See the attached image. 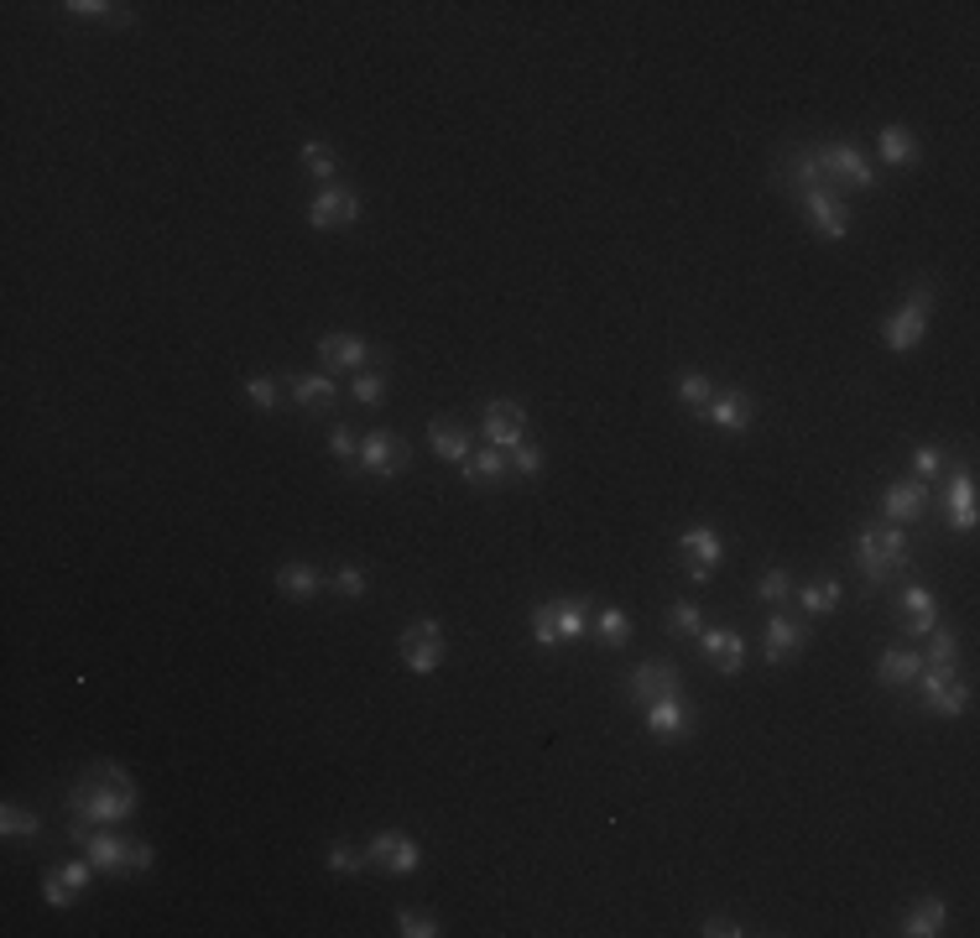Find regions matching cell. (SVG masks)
Listing matches in <instances>:
<instances>
[{
	"label": "cell",
	"instance_id": "40",
	"mask_svg": "<svg viewBox=\"0 0 980 938\" xmlns=\"http://www.w3.org/2000/svg\"><path fill=\"white\" fill-rule=\"evenodd\" d=\"M396 934L402 938H433L438 934V918H433V912H417V907H402V912H396Z\"/></svg>",
	"mask_w": 980,
	"mask_h": 938
},
{
	"label": "cell",
	"instance_id": "33",
	"mask_svg": "<svg viewBox=\"0 0 980 938\" xmlns=\"http://www.w3.org/2000/svg\"><path fill=\"white\" fill-rule=\"evenodd\" d=\"M553 605V626H558V642H579L589 632L585 599H548Z\"/></svg>",
	"mask_w": 980,
	"mask_h": 938
},
{
	"label": "cell",
	"instance_id": "17",
	"mask_svg": "<svg viewBox=\"0 0 980 938\" xmlns=\"http://www.w3.org/2000/svg\"><path fill=\"white\" fill-rule=\"evenodd\" d=\"M319 360L334 365V371H365L371 360H381V350L365 344L361 334H324V340H319Z\"/></svg>",
	"mask_w": 980,
	"mask_h": 938
},
{
	"label": "cell",
	"instance_id": "20",
	"mask_svg": "<svg viewBox=\"0 0 980 938\" xmlns=\"http://www.w3.org/2000/svg\"><path fill=\"white\" fill-rule=\"evenodd\" d=\"M89 876H94L89 855H84V860H69V866H58L48 881H42V902H48V907H73L79 897H84Z\"/></svg>",
	"mask_w": 980,
	"mask_h": 938
},
{
	"label": "cell",
	"instance_id": "14",
	"mask_svg": "<svg viewBox=\"0 0 980 938\" xmlns=\"http://www.w3.org/2000/svg\"><path fill=\"white\" fill-rule=\"evenodd\" d=\"M641 725L653 740H688L694 735V715H688L684 694H668V699H653L641 709Z\"/></svg>",
	"mask_w": 980,
	"mask_h": 938
},
{
	"label": "cell",
	"instance_id": "43",
	"mask_svg": "<svg viewBox=\"0 0 980 938\" xmlns=\"http://www.w3.org/2000/svg\"><path fill=\"white\" fill-rule=\"evenodd\" d=\"M788 595H792V579L782 574V568H767V574L757 579V599H761V605H782Z\"/></svg>",
	"mask_w": 980,
	"mask_h": 938
},
{
	"label": "cell",
	"instance_id": "24",
	"mask_svg": "<svg viewBox=\"0 0 980 938\" xmlns=\"http://www.w3.org/2000/svg\"><path fill=\"white\" fill-rule=\"evenodd\" d=\"M897 611H902V621H908L912 636L939 632V611H933V595L923 589V584H908V589L897 595Z\"/></svg>",
	"mask_w": 980,
	"mask_h": 938
},
{
	"label": "cell",
	"instance_id": "29",
	"mask_svg": "<svg viewBox=\"0 0 980 938\" xmlns=\"http://www.w3.org/2000/svg\"><path fill=\"white\" fill-rule=\"evenodd\" d=\"M459 470H465L469 485H501V480L512 475V454H506V448H491V444H485L481 454H469Z\"/></svg>",
	"mask_w": 980,
	"mask_h": 938
},
{
	"label": "cell",
	"instance_id": "36",
	"mask_svg": "<svg viewBox=\"0 0 980 938\" xmlns=\"http://www.w3.org/2000/svg\"><path fill=\"white\" fill-rule=\"evenodd\" d=\"M69 11L79 21H115V27H131V6H104V0H69Z\"/></svg>",
	"mask_w": 980,
	"mask_h": 938
},
{
	"label": "cell",
	"instance_id": "7",
	"mask_svg": "<svg viewBox=\"0 0 980 938\" xmlns=\"http://www.w3.org/2000/svg\"><path fill=\"white\" fill-rule=\"evenodd\" d=\"M798 204H804V214H809V224H814V235L819 240H845L850 235V209H845V199L829 183L798 193Z\"/></svg>",
	"mask_w": 980,
	"mask_h": 938
},
{
	"label": "cell",
	"instance_id": "21",
	"mask_svg": "<svg viewBox=\"0 0 980 938\" xmlns=\"http://www.w3.org/2000/svg\"><path fill=\"white\" fill-rule=\"evenodd\" d=\"M428 448L444 464H465L469 454H475V448H469V427L454 423V417H433L428 423Z\"/></svg>",
	"mask_w": 980,
	"mask_h": 938
},
{
	"label": "cell",
	"instance_id": "32",
	"mask_svg": "<svg viewBox=\"0 0 980 938\" xmlns=\"http://www.w3.org/2000/svg\"><path fill=\"white\" fill-rule=\"evenodd\" d=\"M840 595H845L840 579H814V584H804L792 599H798L809 615H835V611H840Z\"/></svg>",
	"mask_w": 980,
	"mask_h": 938
},
{
	"label": "cell",
	"instance_id": "28",
	"mask_svg": "<svg viewBox=\"0 0 980 938\" xmlns=\"http://www.w3.org/2000/svg\"><path fill=\"white\" fill-rule=\"evenodd\" d=\"M877 152H881V162H887V168H912V162H918V137H912L902 120H892V125H881Z\"/></svg>",
	"mask_w": 980,
	"mask_h": 938
},
{
	"label": "cell",
	"instance_id": "35",
	"mask_svg": "<svg viewBox=\"0 0 980 938\" xmlns=\"http://www.w3.org/2000/svg\"><path fill=\"white\" fill-rule=\"evenodd\" d=\"M0 835L6 839H37L42 835V819L27 814V808H17V803H6V808H0Z\"/></svg>",
	"mask_w": 980,
	"mask_h": 938
},
{
	"label": "cell",
	"instance_id": "22",
	"mask_svg": "<svg viewBox=\"0 0 980 938\" xmlns=\"http://www.w3.org/2000/svg\"><path fill=\"white\" fill-rule=\"evenodd\" d=\"M709 427H720V433H746L751 427V396L746 392H715L709 396Z\"/></svg>",
	"mask_w": 980,
	"mask_h": 938
},
{
	"label": "cell",
	"instance_id": "44",
	"mask_svg": "<svg viewBox=\"0 0 980 938\" xmlns=\"http://www.w3.org/2000/svg\"><path fill=\"white\" fill-rule=\"evenodd\" d=\"M933 642H929V657L923 663L929 667H954V657H960V636L954 632H929Z\"/></svg>",
	"mask_w": 980,
	"mask_h": 938
},
{
	"label": "cell",
	"instance_id": "27",
	"mask_svg": "<svg viewBox=\"0 0 980 938\" xmlns=\"http://www.w3.org/2000/svg\"><path fill=\"white\" fill-rule=\"evenodd\" d=\"M276 589L287 599H297V605H309L313 595H324V574L313 563H282L276 568Z\"/></svg>",
	"mask_w": 980,
	"mask_h": 938
},
{
	"label": "cell",
	"instance_id": "15",
	"mask_svg": "<svg viewBox=\"0 0 980 938\" xmlns=\"http://www.w3.org/2000/svg\"><path fill=\"white\" fill-rule=\"evenodd\" d=\"M929 512V480H892L887 491H881V516L902 527V522H918V516Z\"/></svg>",
	"mask_w": 980,
	"mask_h": 938
},
{
	"label": "cell",
	"instance_id": "4",
	"mask_svg": "<svg viewBox=\"0 0 980 938\" xmlns=\"http://www.w3.org/2000/svg\"><path fill=\"white\" fill-rule=\"evenodd\" d=\"M912 688H918V704L929 709V715L939 719H960L964 709H970V683L954 678V667H918V678H912Z\"/></svg>",
	"mask_w": 980,
	"mask_h": 938
},
{
	"label": "cell",
	"instance_id": "25",
	"mask_svg": "<svg viewBox=\"0 0 980 938\" xmlns=\"http://www.w3.org/2000/svg\"><path fill=\"white\" fill-rule=\"evenodd\" d=\"M949 922V907H944V897H918V902L902 912V928L897 934H908V938H933L939 928Z\"/></svg>",
	"mask_w": 980,
	"mask_h": 938
},
{
	"label": "cell",
	"instance_id": "8",
	"mask_svg": "<svg viewBox=\"0 0 980 938\" xmlns=\"http://www.w3.org/2000/svg\"><path fill=\"white\" fill-rule=\"evenodd\" d=\"M365 860L381 866L386 876H413L423 866V850H417V839L407 829H381L371 845H365Z\"/></svg>",
	"mask_w": 980,
	"mask_h": 938
},
{
	"label": "cell",
	"instance_id": "10",
	"mask_svg": "<svg viewBox=\"0 0 980 938\" xmlns=\"http://www.w3.org/2000/svg\"><path fill=\"white\" fill-rule=\"evenodd\" d=\"M678 553H684L688 579L709 584V579H715V568H720V558H725V543H720V532L699 522V527H688L684 537H678Z\"/></svg>",
	"mask_w": 980,
	"mask_h": 938
},
{
	"label": "cell",
	"instance_id": "45",
	"mask_svg": "<svg viewBox=\"0 0 980 938\" xmlns=\"http://www.w3.org/2000/svg\"><path fill=\"white\" fill-rule=\"evenodd\" d=\"M533 647H543V652L564 647V642H558V626H553V605H537L533 611Z\"/></svg>",
	"mask_w": 980,
	"mask_h": 938
},
{
	"label": "cell",
	"instance_id": "5",
	"mask_svg": "<svg viewBox=\"0 0 980 938\" xmlns=\"http://www.w3.org/2000/svg\"><path fill=\"white\" fill-rule=\"evenodd\" d=\"M448 657V642H444V626L433 621V615H423V621H407L402 626V663H407V673H417V678H428V673H438Z\"/></svg>",
	"mask_w": 980,
	"mask_h": 938
},
{
	"label": "cell",
	"instance_id": "31",
	"mask_svg": "<svg viewBox=\"0 0 980 938\" xmlns=\"http://www.w3.org/2000/svg\"><path fill=\"white\" fill-rule=\"evenodd\" d=\"M595 642H600L605 652L632 647V615H626V611H616V605H605V611L595 615Z\"/></svg>",
	"mask_w": 980,
	"mask_h": 938
},
{
	"label": "cell",
	"instance_id": "3",
	"mask_svg": "<svg viewBox=\"0 0 980 938\" xmlns=\"http://www.w3.org/2000/svg\"><path fill=\"white\" fill-rule=\"evenodd\" d=\"M929 307H933V288L929 282H918V288L902 297V307L881 324V340H887L892 355H912V350L923 344V334H929Z\"/></svg>",
	"mask_w": 980,
	"mask_h": 938
},
{
	"label": "cell",
	"instance_id": "26",
	"mask_svg": "<svg viewBox=\"0 0 980 938\" xmlns=\"http://www.w3.org/2000/svg\"><path fill=\"white\" fill-rule=\"evenodd\" d=\"M287 392L303 412H329L340 402V386L329 381V375H287Z\"/></svg>",
	"mask_w": 980,
	"mask_h": 938
},
{
	"label": "cell",
	"instance_id": "19",
	"mask_svg": "<svg viewBox=\"0 0 980 938\" xmlns=\"http://www.w3.org/2000/svg\"><path fill=\"white\" fill-rule=\"evenodd\" d=\"M809 647V626H798L788 615H767V642H761V657L767 663H792L798 652Z\"/></svg>",
	"mask_w": 980,
	"mask_h": 938
},
{
	"label": "cell",
	"instance_id": "38",
	"mask_svg": "<svg viewBox=\"0 0 980 938\" xmlns=\"http://www.w3.org/2000/svg\"><path fill=\"white\" fill-rule=\"evenodd\" d=\"M324 866L334 870V876H355V870H365V850L361 845H350V839H340V845H329Z\"/></svg>",
	"mask_w": 980,
	"mask_h": 938
},
{
	"label": "cell",
	"instance_id": "41",
	"mask_svg": "<svg viewBox=\"0 0 980 938\" xmlns=\"http://www.w3.org/2000/svg\"><path fill=\"white\" fill-rule=\"evenodd\" d=\"M303 168H309L313 178L329 188V178H334V168H340V162H334V152H329L324 141H303Z\"/></svg>",
	"mask_w": 980,
	"mask_h": 938
},
{
	"label": "cell",
	"instance_id": "39",
	"mask_svg": "<svg viewBox=\"0 0 980 938\" xmlns=\"http://www.w3.org/2000/svg\"><path fill=\"white\" fill-rule=\"evenodd\" d=\"M668 632H678V636L705 632V611H699L694 599H678V605H668Z\"/></svg>",
	"mask_w": 980,
	"mask_h": 938
},
{
	"label": "cell",
	"instance_id": "1",
	"mask_svg": "<svg viewBox=\"0 0 980 938\" xmlns=\"http://www.w3.org/2000/svg\"><path fill=\"white\" fill-rule=\"evenodd\" d=\"M137 814V783L131 771L115 767V762H100L89 767L69 793V819L89 824V829H104V824H121Z\"/></svg>",
	"mask_w": 980,
	"mask_h": 938
},
{
	"label": "cell",
	"instance_id": "47",
	"mask_svg": "<svg viewBox=\"0 0 980 938\" xmlns=\"http://www.w3.org/2000/svg\"><path fill=\"white\" fill-rule=\"evenodd\" d=\"M939 470H944V454H939L933 444H918V448H912V480H933Z\"/></svg>",
	"mask_w": 980,
	"mask_h": 938
},
{
	"label": "cell",
	"instance_id": "46",
	"mask_svg": "<svg viewBox=\"0 0 980 938\" xmlns=\"http://www.w3.org/2000/svg\"><path fill=\"white\" fill-rule=\"evenodd\" d=\"M512 470H516L522 480H537V475H543V448L522 438V444L512 448Z\"/></svg>",
	"mask_w": 980,
	"mask_h": 938
},
{
	"label": "cell",
	"instance_id": "30",
	"mask_svg": "<svg viewBox=\"0 0 980 938\" xmlns=\"http://www.w3.org/2000/svg\"><path fill=\"white\" fill-rule=\"evenodd\" d=\"M918 667H923V652H912V647H892V652H881L877 678L887 683V688H908V683L918 678Z\"/></svg>",
	"mask_w": 980,
	"mask_h": 938
},
{
	"label": "cell",
	"instance_id": "34",
	"mask_svg": "<svg viewBox=\"0 0 980 938\" xmlns=\"http://www.w3.org/2000/svg\"><path fill=\"white\" fill-rule=\"evenodd\" d=\"M673 392H678V402H684V407L705 412V407H709V396H715V381H709L705 371H684V375H678V386H673Z\"/></svg>",
	"mask_w": 980,
	"mask_h": 938
},
{
	"label": "cell",
	"instance_id": "51",
	"mask_svg": "<svg viewBox=\"0 0 980 938\" xmlns=\"http://www.w3.org/2000/svg\"><path fill=\"white\" fill-rule=\"evenodd\" d=\"M156 860V850L147 845V839H131V855H125V876H137V870H147Z\"/></svg>",
	"mask_w": 980,
	"mask_h": 938
},
{
	"label": "cell",
	"instance_id": "49",
	"mask_svg": "<svg viewBox=\"0 0 980 938\" xmlns=\"http://www.w3.org/2000/svg\"><path fill=\"white\" fill-rule=\"evenodd\" d=\"M365 584H371V574H365V568H340V574H334V589H340V599H361Z\"/></svg>",
	"mask_w": 980,
	"mask_h": 938
},
{
	"label": "cell",
	"instance_id": "9",
	"mask_svg": "<svg viewBox=\"0 0 980 938\" xmlns=\"http://www.w3.org/2000/svg\"><path fill=\"white\" fill-rule=\"evenodd\" d=\"M361 220V193L355 188H344V183H329L313 193V204H309V224L313 230H350V224Z\"/></svg>",
	"mask_w": 980,
	"mask_h": 938
},
{
	"label": "cell",
	"instance_id": "18",
	"mask_svg": "<svg viewBox=\"0 0 980 938\" xmlns=\"http://www.w3.org/2000/svg\"><path fill=\"white\" fill-rule=\"evenodd\" d=\"M699 647H705V657L715 663V673H725V678L746 667V636L730 632V626H705V632H699Z\"/></svg>",
	"mask_w": 980,
	"mask_h": 938
},
{
	"label": "cell",
	"instance_id": "13",
	"mask_svg": "<svg viewBox=\"0 0 980 938\" xmlns=\"http://www.w3.org/2000/svg\"><path fill=\"white\" fill-rule=\"evenodd\" d=\"M626 694L647 709L653 699H668V694H684V678H678V667L673 663H657V657H647V663H637V673L626 678Z\"/></svg>",
	"mask_w": 980,
	"mask_h": 938
},
{
	"label": "cell",
	"instance_id": "48",
	"mask_svg": "<svg viewBox=\"0 0 980 938\" xmlns=\"http://www.w3.org/2000/svg\"><path fill=\"white\" fill-rule=\"evenodd\" d=\"M329 454H334L340 464H350L355 454H361V438H355V433H350L344 423H334V433H329Z\"/></svg>",
	"mask_w": 980,
	"mask_h": 938
},
{
	"label": "cell",
	"instance_id": "6",
	"mask_svg": "<svg viewBox=\"0 0 980 938\" xmlns=\"http://www.w3.org/2000/svg\"><path fill=\"white\" fill-rule=\"evenodd\" d=\"M819 157V172H825V183H845V188H877V172L866 162L860 147L850 141H829V147H814Z\"/></svg>",
	"mask_w": 980,
	"mask_h": 938
},
{
	"label": "cell",
	"instance_id": "42",
	"mask_svg": "<svg viewBox=\"0 0 980 938\" xmlns=\"http://www.w3.org/2000/svg\"><path fill=\"white\" fill-rule=\"evenodd\" d=\"M241 392L251 396V407H256V412H272V407H276V396H282V392H276L272 375H245Z\"/></svg>",
	"mask_w": 980,
	"mask_h": 938
},
{
	"label": "cell",
	"instance_id": "23",
	"mask_svg": "<svg viewBox=\"0 0 980 938\" xmlns=\"http://www.w3.org/2000/svg\"><path fill=\"white\" fill-rule=\"evenodd\" d=\"M944 512H949V527L954 532H970L976 527V475L970 470H960V475L949 480V491H944Z\"/></svg>",
	"mask_w": 980,
	"mask_h": 938
},
{
	"label": "cell",
	"instance_id": "11",
	"mask_svg": "<svg viewBox=\"0 0 980 938\" xmlns=\"http://www.w3.org/2000/svg\"><path fill=\"white\" fill-rule=\"evenodd\" d=\"M355 464H361L365 475L392 480L396 470H407V444H402L396 433H386V427H376V433H365V438H361V454H355Z\"/></svg>",
	"mask_w": 980,
	"mask_h": 938
},
{
	"label": "cell",
	"instance_id": "12",
	"mask_svg": "<svg viewBox=\"0 0 980 938\" xmlns=\"http://www.w3.org/2000/svg\"><path fill=\"white\" fill-rule=\"evenodd\" d=\"M69 835H73V845H84V855H89V866H94V870H125L131 839L110 835V824H104V829H89V824H69Z\"/></svg>",
	"mask_w": 980,
	"mask_h": 938
},
{
	"label": "cell",
	"instance_id": "50",
	"mask_svg": "<svg viewBox=\"0 0 980 938\" xmlns=\"http://www.w3.org/2000/svg\"><path fill=\"white\" fill-rule=\"evenodd\" d=\"M699 934L705 938H740V934H751V928H740L736 918H720V912H715V918L699 922Z\"/></svg>",
	"mask_w": 980,
	"mask_h": 938
},
{
	"label": "cell",
	"instance_id": "2",
	"mask_svg": "<svg viewBox=\"0 0 980 938\" xmlns=\"http://www.w3.org/2000/svg\"><path fill=\"white\" fill-rule=\"evenodd\" d=\"M856 568L866 574V584H892L908 568V532L902 527H860L856 532Z\"/></svg>",
	"mask_w": 980,
	"mask_h": 938
},
{
	"label": "cell",
	"instance_id": "37",
	"mask_svg": "<svg viewBox=\"0 0 980 938\" xmlns=\"http://www.w3.org/2000/svg\"><path fill=\"white\" fill-rule=\"evenodd\" d=\"M350 396H355L361 407H381V402H386V375H381V371H355Z\"/></svg>",
	"mask_w": 980,
	"mask_h": 938
},
{
	"label": "cell",
	"instance_id": "16",
	"mask_svg": "<svg viewBox=\"0 0 980 938\" xmlns=\"http://www.w3.org/2000/svg\"><path fill=\"white\" fill-rule=\"evenodd\" d=\"M481 427H485V444L512 454V448L522 444V433H527V412H522V402H491Z\"/></svg>",
	"mask_w": 980,
	"mask_h": 938
}]
</instances>
